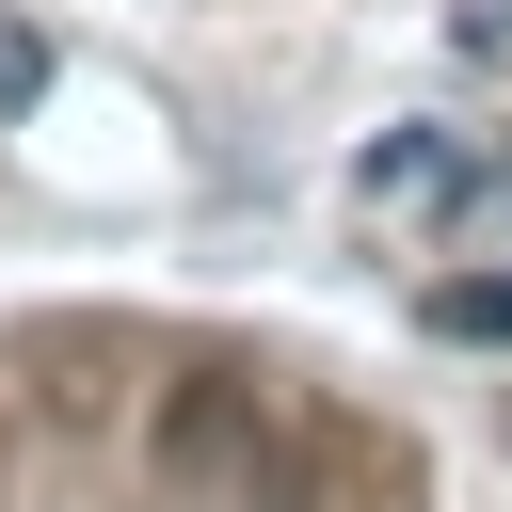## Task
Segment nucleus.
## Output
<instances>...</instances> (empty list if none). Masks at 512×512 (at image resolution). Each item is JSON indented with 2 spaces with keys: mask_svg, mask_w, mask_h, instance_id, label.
Segmentation results:
<instances>
[{
  "mask_svg": "<svg viewBox=\"0 0 512 512\" xmlns=\"http://www.w3.org/2000/svg\"><path fill=\"white\" fill-rule=\"evenodd\" d=\"M144 480H160V512H304V432H288V400H272V384L192 368V384L160 400Z\"/></svg>",
  "mask_w": 512,
  "mask_h": 512,
  "instance_id": "obj_1",
  "label": "nucleus"
},
{
  "mask_svg": "<svg viewBox=\"0 0 512 512\" xmlns=\"http://www.w3.org/2000/svg\"><path fill=\"white\" fill-rule=\"evenodd\" d=\"M352 192H368V208H432V192H464V160H448L432 128H400V144H368V160H352Z\"/></svg>",
  "mask_w": 512,
  "mask_h": 512,
  "instance_id": "obj_2",
  "label": "nucleus"
},
{
  "mask_svg": "<svg viewBox=\"0 0 512 512\" xmlns=\"http://www.w3.org/2000/svg\"><path fill=\"white\" fill-rule=\"evenodd\" d=\"M448 352H512V272H432V304H416Z\"/></svg>",
  "mask_w": 512,
  "mask_h": 512,
  "instance_id": "obj_3",
  "label": "nucleus"
},
{
  "mask_svg": "<svg viewBox=\"0 0 512 512\" xmlns=\"http://www.w3.org/2000/svg\"><path fill=\"white\" fill-rule=\"evenodd\" d=\"M32 80H48V48H32V32H16V16H0V112H16V96H32Z\"/></svg>",
  "mask_w": 512,
  "mask_h": 512,
  "instance_id": "obj_4",
  "label": "nucleus"
}]
</instances>
